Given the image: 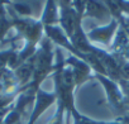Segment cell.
<instances>
[{
  "instance_id": "6da1fadb",
  "label": "cell",
  "mask_w": 129,
  "mask_h": 124,
  "mask_svg": "<svg viewBox=\"0 0 129 124\" xmlns=\"http://www.w3.org/2000/svg\"><path fill=\"white\" fill-rule=\"evenodd\" d=\"M96 79L101 81V84L105 86V90H106V94H108V98H109V101L110 104L115 108V110L119 113L120 116H124L128 114V106H126V103H125V99L124 96L121 95L120 90H119V86L115 81L110 80V79H106L105 76L103 75H96Z\"/></svg>"
},
{
  "instance_id": "7a4b0ae2",
  "label": "cell",
  "mask_w": 129,
  "mask_h": 124,
  "mask_svg": "<svg viewBox=\"0 0 129 124\" xmlns=\"http://www.w3.org/2000/svg\"><path fill=\"white\" fill-rule=\"evenodd\" d=\"M44 30H46V33H47V36H48V39H51L52 42L57 43L58 46H62V47L66 48V49H69L75 57H79V58H81V59L85 61V54L77 52V51L72 47L71 42L69 41V37L66 36V33H64L59 27L47 25V27H44Z\"/></svg>"
},
{
  "instance_id": "3957f363",
  "label": "cell",
  "mask_w": 129,
  "mask_h": 124,
  "mask_svg": "<svg viewBox=\"0 0 129 124\" xmlns=\"http://www.w3.org/2000/svg\"><path fill=\"white\" fill-rule=\"evenodd\" d=\"M64 64H67L71 67L76 86L81 85L82 82H85L90 77L91 67L86 64L84 59H80V58H77L75 56H71V57H69V59L64 62Z\"/></svg>"
},
{
  "instance_id": "277c9868",
  "label": "cell",
  "mask_w": 129,
  "mask_h": 124,
  "mask_svg": "<svg viewBox=\"0 0 129 124\" xmlns=\"http://www.w3.org/2000/svg\"><path fill=\"white\" fill-rule=\"evenodd\" d=\"M37 101H36V106H34V109H33V113H32V115H30V120H29V123L28 124H34L36 123V120L38 119V116L48 108V106H51L53 103H54V100H56V94H48V92H44L42 89H39L38 91H37Z\"/></svg>"
},
{
  "instance_id": "5b68a950",
  "label": "cell",
  "mask_w": 129,
  "mask_h": 124,
  "mask_svg": "<svg viewBox=\"0 0 129 124\" xmlns=\"http://www.w3.org/2000/svg\"><path fill=\"white\" fill-rule=\"evenodd\" d=\"M116 28H118V20L113 19L109 25L103 27V28H95V29L90 30L87 34V38H90L91 41H95V42H100L103 44H109Z\"/></svg>"
},
{
  "instance_id": "8992f818",
  "label": "cell",
  "mask_w": 129,
  "mask_h": 124,
  "mask_svg": "<svg viewBox=\"0 0 129 124\" xmlns=\"http://www.w3.org/2000/svg\"><path fill=\"white\" fill-rule=\"evenodd\" d=\"M85 15L94 17L96 19L99 18H106L110 15L109 9L104 5V3H98V2H86V10Z\"/></svg>"
},
{
  "instance_id": "52a82bcc",
  "label": "cell",
  "mask_w": 129,
  "mask_h": 124,
  "mask_svg": "<svg viewBox=\"0 0 129 124\" xmlns=\"http://www.w3.org/2000/svg\"><path fill=\"white\" fill-rule=\"evenodd\" d=\"M59 22V17H58V12H57V7L54 2H48L46 4L44 8V13L42 17V24H44V27L47 25H54Z\"/></svg>"
},
{
  "instance_id": "ba28073f",
  "label": "cell",
  "mask_w": 129,
  "mask_h": 124,
  "mask_svg": "<svg viewBox=\"0 0 129 124\" xmlns=\"http://www.w3.org/2000/svg\"><path fill=\"white\" fill-rule=\"evenodd\" d=\"M14 9L20 15H32V8L28 3H14Z\"/></svg>"
},
{
  "instance_id": "9c48e42d",
  "label": "cell",
  "mask_w": 129,
  "mask_h": 124,
  "mask_svg": "<svg viewBox=\"0 0 129 124\" xmlns=\"http://www.w3.org/2000/svg\"><path fill=\"white\" fill-rule=\"evenodd\" d=\"M63 113H64V106L59 103L57 108V113L53 116V119L49 121V124H63Z\"/></svg>"
},
{
  "instance_id": "30bf717a",
  "label": "cell",
  "mask_w": 129,
  "mask_h": 124,
  "mask_svg": "<svg viewBox=\"0 0 129 124\" xmlns=\"http://www.w3.org/2000/svg\"><path fill=\"white\" fill-rule=\"evenodd\" d=\"M75 124H119V123H103V121H94L91 119H87L82 115L75 119Z\"/></svg>"
},
{
  "instance_id": "8fae6325",
  "label": "cell",
  "mask_w": 129,
  "mask_h": 124,
  "mask_svg": "<svg viewBox=\"0 0 129 124\" xmlns=\"http://www.w3.org/2000/svg\"><path fill=\"white\" fill-rule=\"evenodd\" d=\"M118 4H119V8H120L121 13H128L129 14V3H126V2H118Z\"/></svg>"
}]
</instances>
